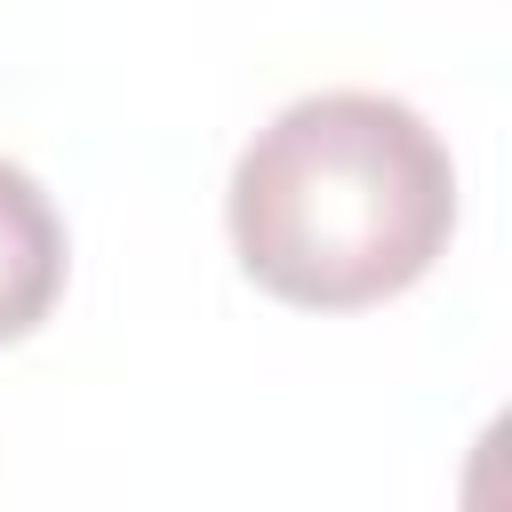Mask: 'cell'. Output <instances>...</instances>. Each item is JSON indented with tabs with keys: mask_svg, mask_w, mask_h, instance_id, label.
Masks as SVG:
<instances>
[{
	"mask_svg": "<svg viewBox=\"0 0 512 512\" xmlns=\"http://www.w3.org/2000/svg\"><path fill=\"white\" fill-rule=\"evenodd\" d=\"M232 248L256 288L304 312H360L432 272L456 232L440 128L384 88H312L232 160Z\"/></svg>",
	"mask_w": 512,
	"mask_h": 512,
	"instance_id": "6da1fadb",
	"label": "cell"
},
{
	"mask_svg": "<svg viewBox=\"0 0 512 512\" xmlns=\"http://www.w3.org/2000/svg\"><path fill=\"white\" fill-rule=\"evenodd\" d=\"M64 216L24 160L0 152V344L32 336L64 296Z\"/></svg>",
	"mask_w": 512,
	"mask_h": 512,
	"instance_id": "7a4b0ae2",
	"label": "cell"
}]
</instances>
